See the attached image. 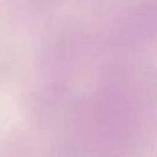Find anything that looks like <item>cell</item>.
<instances>
[]
</instances>
